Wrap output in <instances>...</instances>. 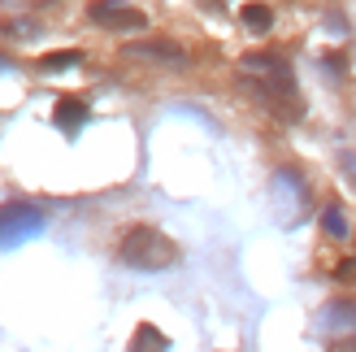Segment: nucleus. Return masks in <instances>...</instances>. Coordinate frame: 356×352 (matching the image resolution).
<instances>
[{"label": "nucleus", "instance_id": "9b49d317", "mask_svg": "<svg viewBox=\"0 0 356 352\" xmlns=\"http://www.w3.org/2000/svg\"><path fill=\"white\" fill-rule=\"evenodd\" d=\"M334 166L343 170V179H348V183H352V191H356V148H348V144H343L339 152H334Z\"/></svg>", "mask_w": 356, "mask_h": 352}, {"label": "nucleus", "instance_id": "0eeeda50", "mask_svg": "<svg viewBox=\"0 0 356 352\" xmlns=\"http://www.w3.org/2000/svg\"><path fill=\"white\" fill-rule=\"evenodd\" d=\"M52 122H57L65 135H79V127L87 122V104L79 96H61L57 104H52Z\"/></svg>", "mask_w": 356, "mask_h": 352}, {"label": "nucleus", "instance_id": "ddd939ff", "mask_svg": "<svg viewBox=\"0 0 356 352\" xmlns=\"http://www.w3.org/2000/svg\"><path fill=\"white\" fill-rule=\"evenodd\" d=\"M0 31H5V35H35V22H22V17H5V22H0Z\"/></svg>", "mask_w": 356, "mask_h": 352}, {"label": "nucleus", "instance_id": "1a4fd4ad", "mask_svg": "<svg viewBox=\"0 0 356 352\" xmlns=\"http://www.w3.org/2000/svg\"><path fill=\"white\" fill-rule=\"evenodd\" d=\"M243 26H248V31H257V35H265V31L274 26V9H270V5H261V0L243 5Z\"/></svg>", "mask_w": 356, "mask_h": 352}, {"label": "nucleus", "instance_id": "7ed1b4c3", "mask_svg": "<svg viewBox=\"0 0 356 352\" xmlns=\"http://www.w3.org/2000/svg\"><path fill=\"white\" fill-rule=\"evenodd\" d=\"M274 205H278V214L282 222H296V218H305V209H309V183H305V174H296V170H278L274 174Z\"/></svg>", "mask_w": 356, "mask_h": 352}, {"label": "nucleus", "instance_id": "39448f33", "mask_svg": "<svg viewBox=\"0 0 356 352\" xmlns=\"http://www.w3.org/2000/svg\"><path fill=\"white\" fill-rule=\"evenodd\" d=\"M317 330L330 339H352L356 335V296H339V301H330L322 309V318H317Z\"/></svg>", "mask_w": 356, "mask_h": 352}, {"label": "nucleus", "instance_id": "f8f14e48", "mask_svg": "<svg viewBox=\"0 0 356 352\" xmlns=\"http://www.w3.org/2000/svg\"><path fill=\"white\" fill-rule=\"evenodd\" d=\"M79 65V52H48V57H40V70L48 74V70H70Z\"/></svg>", "mask_w": 356, "mask_h": 352}, {"label": "nucleus", "instance_id": "2eb2a0df", "mask_svg": "<svg viewBox=\"0 0 356 352\" xmlns=\"http://www.w3.org/2000/svg\"><path fill=\"white\" fill-rule=\"evenodd\" d=\"M334 278H339V283H356V261H343V266L334 270Z\"/></svg>", "mask_w": 356, "mask_h": 352}, {"label": "nucleus", "instance_id": "f03ea898", "mask_svg": "<svg viewBox=\"0 0 356 352\" xmlns=\"http://www.w3.org/2000/svg\"><path fill=\"white\" fill-rule=\"evenodd\" d=\"M44 226H48V214L40 205H26V200L0 205V248H17V243L35 239Z\"/></svg>", "mask_w": 356, "mask_h": 352}, {"label": "nucleus", "instance_id": "dca6fc26", "mask_svg": "<svg viewBox=\"0 0 356 352\" xmlns=\"http://www.w3.org/2000/svg\"><path fill=\"white\" fill-rule=\"evenodd\" d=\"M326 352H356V335H352V339H330Z\"/></svg>", "mask_w": 356, "mask_h": 352}, {"label": "nucleus", "instance_id": "9d476101", "mask_svg": "<svg viewBox=\"0 0 356 352\" xmlns=\"http://www.w3.org/2000/svg\"><path fill=\"white\" fill-rule=\"evenodd\" d=\"M322 231H326L330 239H343V235H348V209H343V205H326V209H322Z\"/></svg>", "mask_w": 356, "mask_h": 352}, {"label": "nucleus", "instance_id": "4468645a", "mask_svg": "<svg viewBox=\"0 0 356 352\" xmlns=\"http://www.w3.org/2000/svg\"><path fill=\"white\" fill-rule=\"evenodd\" d=\"M322 65L330 70V79H348V74H343V70H348V65H343V57H322Z\"/></svg>", "mask_w": 356, "mask_h": 352}, {"label": "nucleus", "instance_id": "423d86ee", "mask_svg": "<svg viewBox=\"0 0 356 352\" xmlns=\"http://www.w3.org/2000/svg\"><path fill=\"white\" fill-rule=\"evenodd\" d=\"M127 57H148V61H165V65H187V52L178 48L174 40H139L122 48Z\"/></svg>", "mask_w": 356, "mask_h": 352}, {"label": "nucleus", "instance_id": "6e6552de", "mask_svg": "<svg viewBox=\"0 0 356 352\" xmlns=\"http://www.w3.org/2000/svg\"><path fill=\"white\" fill-rule=\"evenodd\" d=\"M127 352H170V339H165V330H161V326L139 322V326H135V335H131V348H127Z\"/></svg>", "mask_w": 356, "mask_h": 352}, {"label": "nucleus", "instance_id": "20e7f679", "mask_svg": "<svg viewBox=\"0 0 356 352\" xmlns=\"http://www.w3.org/2000/svg\"><path fill=\"white\" fill-rule=\"evenodd\" d=\"M87 17H92L96 26H104V31H144L148 26V17L139 9H131L127 0H92V5H87Z\"/></svg>", "mask_w": 356, "mask_h": 352}, {"label": "nucleus", "instance_id": "f257e3e1", "mask_svg": "<svg viewBox=\"0 0 356 352\" xmlns=\"http://www.w3.org/2000/svg\"><path fill=\"white\" fill-rule=\"evenodd\" d=\"M118 261L131 270H170L178 261V243L161 235L156 226H131L118 239Z\"/></svg>", "mask_w": 356, "mask_h": 352}]
</instances>
